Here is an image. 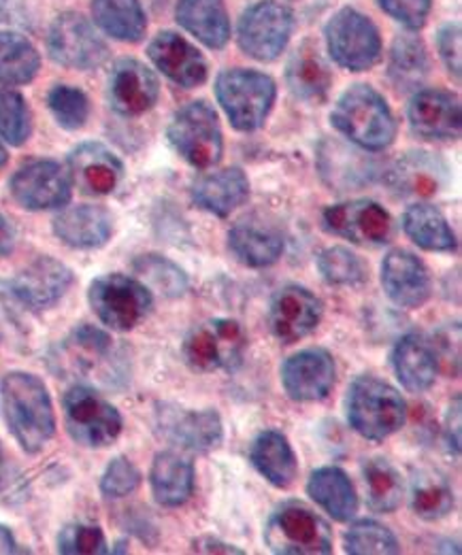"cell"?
I'll return each instance as SVG.
<instances>
[{"mask_svg": "<svg viewBox=\"0 0 462 555\" xmlns=\"http://www.w3.org/2000/svg\"><path fill=\"white\" fill-rule=\"evenodd\" d=\"M0 409L13 439L26 453H39L54 439L56 415L46 384L22 371L0 382Z\"/></svg>", "mask_w": 462, "mask_h": 555, "instance_id": "6da1fadb", "label": "cell"}, {"mask_svg": "<svg viewBox=\"0 0 462 555\" xmlns=\"http://www.w3.org/2000/svg\"><path fill=\"white\" fill-rule=\"evenodd\" d=\"M333 126L367 152H384L397 139V119L386 99L371 86L346 90L331 113Z\"/></svg>", "mask_w": 462, "mask_h": 555, "instance_id": "7a4b0ae2", "label": "cell"}, {"mask_svg": "<svg viewBox=\"0 0 462 555\" xmlns=\"http://www.w3.org/2000/svg\"><path fill=\"white\" fill-rule=\"evenodd\" d=\"M346 413L349 426L369 441H386L407 422V402L390 384L360 375L347 389Z\"/></svg>", "mask_w": 462, "mask_h": 555, "instance_id": "3957f363", "label": "cell"}, {"mask_svg": "<svg viewBox=\"0 0 462 555\" xmlns=\"http://www.w3.org/2000/svg\"><path fill=\"white\" fill-rule=\"evenodd\" d=\"M265 543L273 554L326 555L333 552V530L313 508L288 500L271 513Z\"/></svg>", "mask_w": 462, "mask_h": 555, "instance_id": "277c9868", "label": "cell"}, {"mask_svg": "<svg viewBox=\"0 0 462 555\" xmlns=\"http://www.w3.org/2000/svg\"><path fill=\"white\" fill-rule=\"evenodd\" d=\"M216 96L241 132L258 130L275 105V81L258 70L232 68L218 75Z\"/></svg>", "mask_w": 462, "mask_h": 555, "instance_id": "5b68a950", "label": "cell"}, {"mask_svg": "<svg viewBox=\"0 0 462 555\" xmlns=\"http://www.w3.org/2000/svg\"><path fill=\"white\" fill-rule=\"evenodd\" d=\"M247 334L234 320H209L183 338V360L196 373H234L245 358Z\"/></svg>", "mask_w": 462, "mask_h": 555, "instance_id": "8992f818", "label": "cell"}, {"mask_svg": "<svg viewBox=\"0 0 462 555\" xmlns=\"http://www.w3.org/2000/svg\"><path fill=\"white\" fill-rule=\"evenodd\" d=\"M68 437L81 447L103 449L121 435V415L116 406L88 386H73L62 398Z\"/></svg>", "mask_w": 462, "mask_h": 555, "instance_id": "52a82bcc", "label": "cell"}, {"mask_svg": "<svg viewBox=\"0 0 462 555\" xmlns=\"http://www.w3.org/2000/svg\"><path fill=\"white\" fill-rule=\"evenodd\" d=\"M88 300L97 318L117 333H128L139 326L154 305L152 289L145 283L119 273L94 279Z\"/></svg>", "mask_w": 462, "mask_h": 555, "instance_id": "ba28073f", "label": "cell"}, {"mask_svg": "<svg viewBox=\"0 0 462 555\" xmlns=\"http://www.w3.org/2000/svg\"><path fill=\"white\" fill-rule=\"evenodd\" d=\"M117 360L114 338L94 326H79L52 351L50 366L62 377L112 382Z\"/></svg>", "mask_w": 462, "mask_h": 555, "instance_id": "9c48e42d", "label": "cell"}, {"mask_svg": "<svg viewBox=\"0 0 462 555\" xmlns=\"http://www.w3.org/2000/svg\"><path fill=\"white\" fill-rule=\"evenodd\" d=\"M169 141L179 156L194 168L216 167L222 160L224 139L214 112L205 101L190 103L169 126Z\"/></svg>", "mask_w": 462, "mask_h": 555, "instance_id": "30bf717a", "label": "cell"}, {"mask_svg": "<svg viewBox=\"0 0 462 555\" xmlns=\"http://www.w3.org/2000/svg\"><path fill=\"white\" fill-rule=\"evenodd\" d=\"M331 57L347 70L362 73L382 60V37L375 24L356 9H342L326 24Z\"/></svg>", "mask_w": 462, "mask_h": 555, "instance_id": "8fae6325", "label": "cell"}, {"mask_svg": "<svg viewBox=\"0 0 462 555\" xmlns=\"http://www.w3.org/2000/svg\"><path fill=\"white\" fill-rule=\"evenodd\" d=\"M294 30V15L278 0L249 7L239 22V48L254 60L273 62L286 50Z\"/></svg>", "mask_w": 462, "mask_h": 555, "instance_id": "7c38bea8", "label": "cell"}, {"mask_svg": "<svg viewBox=\"0 0 462 555\" xmlns=\"http://www.w3.org/2000/svg\"><path fill=\"white\" fill-rule=\"evenodd\" d=\"M50 56L66 68L92 70L105 64L110 50L94 26L79 13H62L48 37Z\"/></svg>", "mask_w": 462, "mask_h": 555, "instance_id": "4fadbf2b", "label": "cell"}, {"mask_svg": "<svg viewBox=\"0 0 462 555\" xmlns=\"http://www.w3.org/2000/svg\"><path fill=\"white\" fill-rule=\"evenodd\" d=\"M11 196L28 211L60 209L70 201V177L59 163L35 160L11 177Z\"/></svg>", "mask_w": 462, "mask_h": 555, "instance_id": "5bb4252c", "label": "cell"}, {"mask_svg": "<svg viewBox=\"0 0 462 555\" xmlns=\"http://www.w3.org/2000/svg\"><path fill=\"white\" fill-rule=\"evenodd\" d=\"M324 228L356 245H384L390 241L395 222L390 214L373 201H349L333 205L322 216Z\"/></svg>", "mask_w": 462, "mask_h": 555, "instance_id": "9a60e30c", "label": "cell"}, {"mask_svg": "<svg viewBox=\"0 0 462 555\" xmlns=\"http://www.w3.org/2000/svg\"><path fill=\"white\" fill-rule=\"evenodd\" d=\"M324 315L322 300L303 285H286L275 292L269 309V326L284 345L313 333Z\"/></svg>", "mask_w": 462, "mask_h": 555, "instance_id": "2e32d148", "label": "cell"}, {"mask_svg": "<svg viewBox=\"0 0 462 555\" xmlns=\"http://www.w3.org/2000/svg\"><path fill=\"white\" fill-rule=\"evenodd\" d=\"M337 379V369L333 356L322 347L303 349L282 366V384L292 400L296 402H318L324 400Z\"/></svg>", "mask_w": 462, "mask_h": 555, "instance_id": "e0dca14e", "label": "cell"}, {"mask_svg": "<svg viewBox=\"0 0 462 555\" xmlns=\"http://www.w3.org/2000/svg\"><path fill=\"white\" fill-rule=\"evenodd\" d=\"M163 437L192 453H209L224 441V426L216 409H179L163 406L158 413Z\"/></svg>", "mask_w": 462, "mask_h": 555, "instance_id": "ac0fdd59", "label": "cell"}, {"mask_svg": "<svg viewBox=\"0 0 462 555\" xmlns=\"http://www.w3.org/2000/svg\"><path fill=\"white\" fill-rule=\"evenodd\" d=\"M411 130L426 141H454L461 137V103L444 90H420L407 109Z\"/></svg>", "mask_w": 462, "mask_h": 555, "instance_id": "d6986e66", "label": "cell"}, {"mask_svg": "<svg viewBox=\"0 0 462 555\" xmlns=\"http://www.w3.org/2000/svg\"><path fill=\"white\" fill-rule=\"evenodd\" d=\"M73 279V271L66 264L41 256L7 285L26 309H50L68 292Z\"/></svg>", "mask_w": 462, "mask_h": 555, "instance_id": "ffe728a7", "label": "cell"}, {"mask_svg": "<svg viewBox=\"0 0 462 555\" xmlns=\"http://www.w3.org/2000/svg\"><path fill=\"white\" fill-rule=\"evenodd\" d=\"M382 285L388 298L403 309H420L433 294V279L424 262L405 249H393L382 262Z\"/></svg>", "mask_w": 462, "mask_h": 555, "instance_id": "44dd1931", "label": "cell"}, {"mask_svg": "<svg viewBox=\"0 0 462 555\" xmlns=\"http://www.w3.org/2000/svg\"><path fill=\"white\" fill-rule=\"evenodd\" d=\"M70 183L88 196H107L124 177V165L101 143H81L68 156Z\"/></svg>", "mask_w": 462, "mask_h": 555, "instance_id": "7402d4cb", "label": "cell"}, {"mask_svg": "<svg viewBox=\"0 0 462 555\" xmlns=\"http://www.w3.org/2000/svg\"><path fill=\"white\" fill-rule=\"evenodd\" d=\"M161 96V83L154 70L137 60H119L110 77V103L114 112L134 117L150 112Z\"/></svg>", "mask_w": 462, "mask_h": 555, "instance_id": "603a6c76", "label": "cell"}, {"mask_svg": "<svg viewBox=\"0 0 462 555\" xmlns=\"http://www.w3.org/2000/svg\"><path fill=\"white\" fill-rule=\"evenodd\" d=\"M284 234L275 223L252 216L232 225L229 247L232 256L249 269H267L284 254Z\"/></svg>", "mask_w": 462, "mask_h": 555, "instance_id": "cb8c5ba5", "label": "cell"}, {"mask_svg": "<svg viewBox=\"0 0 462 555\" xmlns=\"http://www.w3.org/2000/svg\"><path fill=\"white\" fill-rule=\"evenodd\" d=\"M156 68L181 88H196L207 81V62L201 52L175 33H161L147 48Z\"/></svg>", "mask_w": 462, "mask_h": 555, "instance_id": "d4e9b609", "label": "cell"}, {"mask_svg": "<svg viewBox=\"0 0 462 555\" xmlns=\"http://www.w3.org/2000/svg\"><path fill=\"white\" fill-rule=\"evenodd\" d=\"M114 232V218L105 207L77 205L54 218V234L73 249H99Z\"/></svg>", "mask_w": 462, "mask_h": 555, "instance_id": "484cf974", "label": "cell"}, {"mask_svg": "<svg viewBox=\"0 0 462 555\" xmlns=\"http://www.w3.org/2000/svg\"><path fill=\"white\" fill-rule=\"evenodd\" d=\"M290 92L305 103L326 101L333 86V70L320 54L318 43L305 41L292 56L286 68Z\"/></svg>", "mask_w": 462, "mask_h": 555, "instance_id": "4316f807", "label": "cell"}, {"mask_svg": "<svg viewBox=\"0 0 462 555\" xmlns=\"http://www.w3.org/2000/svg\"><path fill=\"white\" fill-rule=\"evenodd\" d=\"M393 369L401 386L411 393H422L433 388L439 373V362L431 340L418 333L401 336L393 349Z\"/></svg>", "mask_w": 462, "mask_h": 555, "instance_id": "83f0119b", "label": "cell"}, {"mask_svg": "<svg viewBox=\"0 0 462 555\" xmlns=\"http://www.w3.org/2000/svg\"><path fill=\"white\" fill-rule=\"evenodd\" d=\"M192 198L201 209L218 218H229L249 198L247 175L236 167L203 175L192 185Z\"/></svg>", "mask_w": 462, "mask_h": 555, "instance_id": "f1b7e54d", "label": "cell"}, {"mask_svg": "<svg viewBox=\"0 0 462 555\" xmlns=\"http://www.w3.org/2000/svg\"><path fill=\"white\" fill-rule=\"evenodd\" d=\"M177 22L211 50H222L231 39V20L224 0H179Z\"/></svg>", "mask_w": 462, "mask_h": 555, "instance_id": "f546056e", "label": "cell"}, {"mask_svg": "<svg viewBox=\"0 0 462 555\" xmlns=\"http://www.w3.org/2000/svg\"><path fill=\"white\" fill-rule=\"evenodd\" d=\"M196 481V470L190 460L175 451H163L154 457L150 483L152 494L163 506H181L192 499Z\"/></svg>", "mask_w": 462, "mask_h": 555, "instance_id": "4dcf8cb0", "label": "cell"}, {"mask_svg": "<svg viewBox=\"0 0 462 555\" xmlns=\"http://www.w3.org/2000/svg\"><path fill=\"white\" fill-rule=\"evenodd\" d=\"M249 460L254 468L271 486L280 490L290 488L298 475V462H296L294 449L286 439V435L278 430H265L254 439L249 449Z\"/></svg>", "mask_w": 462, "mask_h": 555, "instance_id": "1f68e13d", "label": "cell"}, {"mask_svg": "<svg viewBox=\"0 0 462 555\" xmlns=\"http://www.w3.org/2000/svg\"><path fill=\"white\" fill-rule=\"evenodd\" d=\"M307 494L333 519L349 521L358 513V494L351 479L337 466H324L311 473Z\"/></svg>", "mask_w": 462, "mask_h": 555, "instance_id": "d6a6232c", "label": "cell"}, {"mask_svg": "<svg viewBox=\"0 0 462 555\" xmlns=\"http://www.w3.org/2000/svg\"><path fill=\"white\" fill-rule=\"evenodd\" d=\"M405 234L424 251H457V234L444 214L433 205H411L403 216Z\"/></svg>", "mask_w": 462, "mask_h": 555, "instance_id": "836d02e7", "label": "cell"}, {"mask_svg": "<svg viewBox=\"0 0 462 555\" xmlns=\"http://www.w3.org/2000/svg\"><path fill=\"white\" fill-rule=\"evenodd\" d=\"M454 508L450 481L433 468H418L411 477V511L426 521L444 519Z\"/></svg>", "mask_w": 462, "mask_h": 555, "instance_id": "e575fe53", "label": "cell"}, {"mask_svg": "<svg viewBox=\"0 0 462 555\" xmlns=\"http://www.w3.org/2000/svg\"><path fill=\"white\" fill-rule=\"evenodd\" d=\"M92 17L110 37L137 43L147 30L145 11L139 0H94Z\"/></svg>", "mask_w": 462, "mask_h": 555, "instance_id": "d590c367", "label": "cell"}, {"mask_svg": "<svg viewBox=\"0 0 462 555\" xmlns=\"http://www.w3.org/2000/svg\"><path fill=\"white\" fill-rule=\"evenodd\" d=\"M367 504L375 513H395L405 496L401 473L386 457H373L362 466Z\"/></svg>", "mask_w": 462, "mask_h": 555, "instance_id": "8d00e7d4", "label": "cell"}, {"mask_svg": "<svg viewBox=\"0 0 462 555\" xmlns=\"http://www.w3.org/2000/svg\"><path fill=\"white\" fill-rule=\"evenodd\" d=\"M41 66L35 46L17 33H0V83L24 86L30 83Z\"/></svg>", "mask_w": 462, "mask_h": 555, "instance_id": "74e56055", "label": "cell"}, {"mask_svg": "<svg viewBox=\"0 0 462 555\" xmlns=\"http://www.w3.org/2000/svg\"><path fill=\"white\" fill-rule=\"evenodd\" d=\"M446 168L428 158V154H413L393 170V188L403 196H433L439 192Z\"/></svg>", "mask_w": 462, "mask_h": 555, "instance_id": "f35d334b", "label": "cell"}, {"mask_svg": "<svg viewBox=\"0 0 462 555\" xmlns=\"http://www.w3.org/2000/svg\"><path fill=\"white\" fill-rule=\"evenodd\" d=\"M428 54L418 37L403 35L395 41L390 54V79L399 90L418 88L428 75Z\"/></svg>", "mask_w": 462, "mask_h": 555, "instance_id": "ab89813d", "label": "cell"}, {"mask_svg": "<svg viewBox=\"0 0 462 555\" xmlns=\"http://www.w3.org/2000/svg\"><path fill=\"white\" fill-rule=\"evenodd\" d=\"M139 281L145 283L150 289L161 292L165 298H179L188 289V275L175 262L165 256H141L132 264Z\"/></svg>", "mask_w": 462, "mask_h": 555, "instance_id": "60d3db41", "label": "cell"}, {"mask_svg": "<svg viewBox=\"0 0 462 555\" xmlns=\"http://www.w3.org/2000/svg\"><path fill=\"white\" fill-rule=\"evenodd\" d=\"M399 541L390 528L373 519H362L354 524L346 534V554L393 555L399 554Z\"/></svg>", "mask_w": 462, "mask_h": 555, "instance_id": "b9f144b4", "label": "cell"}, {"mask_svg": "<svg viewBox=\"0 0 462 555\" xmlns=\"http://www.w3.org/2000/svg\"><path fill=\"white\" fill-rule=\"evenodd\" d=\"M318 271L331 285L354 287L369 278L367 264L346 247H329L318 256Z\"/></svg>", "mask_w": 462, "mask_h": 555, "instance_id": "7bdbcfd3", "label": "cell"}, {"mask_svg": "<svg viewBox=\"0 0 462 555\" xmlns=\"http://www.w3.org/2000/svg\"><path fill=\"white\" fill-rule=\"evenodd\" d=\"M33 119L22 94L13 90H0V137L9 145H24L30 139Z\"/></svg>", "mask_w": 462, "mask_h": 555, "instance_id": "ee69618b", "label": "cell"}, {"mask_svg": "<svg viewBox=\"0 0 462 555\" xmlns=\"http://www.w3.org/2000/svg\"><path fill=\"white\" fill-rule=\"evenodd\" d=\"M48 107L64 130H79L88 121L90 101L88 96L70 86H56L48 94Z\"/></svg>", "mask_w": 462, "mask_h": 555, "instance_id": "f6af8a7d", "label": "cell"}, {"mask_svg": "<svg viewBox=\"0 0 462 555\" xmlns=\"http://www.w3.org/2000/svg\"><path fill=\"white\" fill-rule=\"evenodd\" d=\"M59 552L66 555H105L110 554V545L99 526L73 524L60 532Z\"/></svg>", "mask_w": 462, "mask_h": 555, "instance_id": "bcb514c9", "label": "cell"}, {"mask_svg": "<svg viewBox=\"0 0 462 555\" xmlns=\"http://www.w3.org/2000/svg\"><path fill=\"white\" fill-rule=\"evenodd\" d=\"M141 486V473L128 457H116L110 462L101 477V494L105 499L130 496Z\"/></svg>", "mask_w": 462, "mask_h": 555, "instance_id": "7dc6e473", "label": "cell"}, {"mask_svg": "<svg viewBox=\"0 0 462 555\" xmlns=\"http://www.w3.org/2000/svg\"><path fill=\"white\" fill-rule=\"evenodd\" d=\"M377 2L384 13H388L393 20L403 24L405 28L418 30L424 26L431 13L433 0H377Z\"/></svg>", "mask_w": 462, "mask_h": 555, "instance_id": "c3c4849f", "label": "cell"}, {"mask_svg": "<svg viewBox=\"0 0 462 555\" xmlns=\"http://www.w3.org/2000/svg\"><path fill=\"white\" fill-rule=\"evenodd\" d=\"M431 345L435 349L439 369H446L450 373L452 364H454V371L459 373V366H461V326L454 324V326L441 328L439 333L435 334Z\"/></svg>", "mask_w": 462, "mask_h": 555, "instance_id": "681fc988", "label": "cell"}, {"mask_svg": "<svg viewBox=\"0 0 462 555\" xmlns=\"http://www.w3.org/2000/svg\"><path fill=\"white\" fill-rule=\"evenodd\" d=\"M461 24H448L439 33V54L446 62L450 75H454L461 81L462 56Z\"/></svg>", "mask_w": 462, "mask_h": 555, "instance_id": "f907efd6", "label": "cell"}, {"mask_svg": "<svg viewBox=\"0 0 462 555\" xmlns=\"http://www.w3.org/2000/svg\"><path fill=\"white\" fill-rule=\"evenodd\" d=\"M461 396H457L446 417V443L450 447V451H454L457 457L461 455Z\"/></svg>", "mask_w": 462, "mask_h": 555, "instance_id": "816d5d0a", "label": "cell"}, {"mask_svg": "<svg viewBox=\"0 0 462 555\" xmlns=\"http://www.w3.org/2000/svg\"><path fill=\"white\" fill-rule=\"evenodd\" d=\"M194 552H201V554H243V552L236 550L234 545L220 543L218 539H198V541L194 543Z\"/></svg>", "mask_w": 462, "mask_h": 555, "instance_id": "f5cc1de1", "label": "cell"}, {"mask_svg": "<svg viewBox=\"0 0 462 555\" xmlns=\"http://www.w3.org/2000/svg\"><path fill=\"white\" fill-rule=\"evenodd\" d=\"M15 247V230L11 222L0 214V260L7 258Z\"/></svg>", "mask_w": 462, "mask_h": 555, "instance_id": "db71d44e", "label": "cell"}, {"mask_svg": "<svg viewBox=\"0 0 462 555\" xmlns=\"http://www.w3.org/2000/svg\"><path fill=\"white\" fill-rule=\"evenodd\" d=\"M0 554H28L17 545L13 532L7 526H0Z\"/></svg>", "mask_w": 462, "mask_h": 555, "instance_id": "11a10c76", "label": "cell"}, {"mask_svg": "<svg viewBox=\"0 0 462 555\" xmlns=\"http://www.w3.org/2000/svg\"><path fill=\"white\" fill-rule=\"evenodd\" d=\"M4 473H7V457H4V451H2V444H0V483L4 479Z\"/></svg>", "mask_w": 462, "mask_h": 555, "instance_id": "9f6ffc18", "label": "cell"}, {"mask_svg": "<svg viewBox=\"0 0 462 555\" xmlns=\"http://www.w3.org/2000/svg\"><path fill=\"white\" fill-rule=\"evenodd\" d=\"M7 160H9V156H7V150H4V145L0 143V168H4Z\"/></svg>", "mask_w": 462, "mask_h": 555, "instance_id": "6f0895ef", "label": "cell"}]
</instances>
